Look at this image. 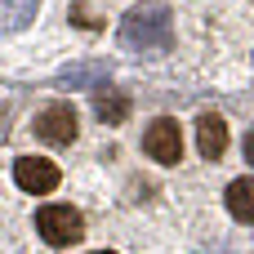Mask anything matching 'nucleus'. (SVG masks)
<instances>
[{"label": "nucleus", "mask_w": 254, "mask_h": 254, "mask_svg": "<svg viewBox=\"0 0 254 254\" xmlns=\"http://www.w3.org/2000/svg\"><path fill=\"white\" fill-rule=\"evenodd\" d=\"M228 210H232V219L254 223V179H232L228 183Z\"/></svg>", "instance_id": "nucleus-8"}, {"label": "nucleus", "mask_w": 254, "mask_h": 254, "mask_svg": "<svg viewBox=\"0 0 254 254\" xmlns=\"http://www.w3.org/2000/svg\"><path fill=\"white\" fill-rule=\"evenodd\" d=\"M63 80H67V85H107V67H103V63H89V67H71Z\"/></svg>", "instance_id": "nucleus-10"}, {"label": "nucleus", "mask_w": 254, "mask_h": 254, "mask_svg": "<svg viewBox=\"0 0 254 254\" xmlns=\"http://www.w3.org/2000/svg\"><path fill=\"white\" fill-rule=\"evenodd\" d=\"M94 112H98V121H103V125H121V121H129V98H125V94H116V89L107 85V89H98V94H94Z\"/></svg>", "instance_id": "nucleus-7"}, {"label": "nucleus", "mask_w": 254, "mask_h": 254, "mask_svg": "<svg viewBox=\"0 0 254 254\" xmlns=\"http://www.w3.org/2000/svg\"><path fill=\"white\" fill-rule=\"evenodd\" d=\"M76 112H71V103H49L40 116H36V134L45 138V143H54V147H67L71 138H76Z\"/></svg>", "instance_id": "nucleus-4"}, {"label": "nucleus", "mask_w": 254, "mask_h": 254, "mask_svg": "<svg viewBox=\"0 0 254 254\" xmlns=\"http://www.w3.org/2000/svg\"><path fill=\"white\" fill-rule=\"evenodd\" d=\"M196 147H201V156H210V161H219V156L228 152V121H223L219 112H205V116L196 121Z\"/></svg>", "instance_id": "nucleus-6"}, {"label": "nucleus", "mask_w": 254, "mask_h": 254, "mask_svg": "<svg viewBox=\"0 0 254 254\" xmlns=\"http://www.w3.org/2000/svg\"><path fill=\"white\" fill-rule=\"evenodd\" d=\"M143 152H147L152 161H161V165H174V161L183 156V134H179V121H170V116L152 121V125L143 129Z\"/></svg>", "instance_id": "nucleus-3"}, {"label": "nucleus", "mask_w": 254, "mask_h": 254, "mask_svg": "<svg viewBox=\"0 0 254 254\" xmlns=\"http://www.w3.org/2000/svg\"><path fill=\"white\" fill-rule=\"evenodd\" d=\"M36 232H40L49 246H76V241L85 237V219H80V210H71V205H45V210L36 214Z\"/></svg>", "instance_id": "nucleus-2"}, {"label": "nucleus", "mask_w": 254, "mask_h": 254, "mask_svg": "<svg viewBox=\"0 0 254 254\" xmlns=\"http://www.w3.org/2000/svg\"><path fill=\"white\" fill-rule=\"evenodd\" d=\"M13 179H18L22 192H54L58 188V165L45 161V156H18Z\"/></svg>", "instance_id": "nucleus-5"}, {"label": "nucleus", "mask_w": 254, "mask_h": 254, "mask_svg": "<svg viewBox=\"0 0 254 254\" xmlns=\"http://www.w3.org/2000/svg\"><path fill=\"white\" fill-rule=\"evenodd\" d=\"M36 4L40 0H0V13H4V31H18L36 18Z\"/></svg>", "instance_id": "nucleus-9"}, {"label": "nucleus", "mask_w": 254, "mask_h": 254, "mask_svg": "<svg viewBox=\"0 0 254 254\" xmlns=\"http://www.w3.org/2000/svg\"><path fill=\"white\" fill-rule=\"evenodd\" d=\"M246 161H250V165H254V129H250V134H246Z\"/></svg>", "instance_id": "nucleus-11"}, {"label": "nucleus", "mask_w": 254, "mask_h": 254, "mask_svg": "<svg viewBox=\"0 0 254 254\" xmlns=\"http://www.w3.org/2000/svg\"><path fill=\"white\" fill-rule=\"evenodd\" d=\"M121 45L134 49V54H147V58L165 54L174 45V18H170V9L165 4H134L125 13V22H121Z\"/></svg>", "instance_id": "nucleus-1"}, {"label": "nucleus", "mask_w": 254, "mask_h": 254, "mask_svg": "<svg viewBox=\"0 0 254 254\" xmlns=\"http://www.w3.org/2000/svg\"><path fill=\"white\" fill-rule=\"evenodd\" d=\"M98 254H112V250H98Z\"/></svg>", "instance_id": "nucleus-12"}]
</instances>
